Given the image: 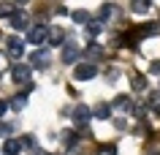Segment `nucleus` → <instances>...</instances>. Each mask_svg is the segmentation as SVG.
Returning <instances> with one entry per match:
<instances>
[{
	"label": "nucleus",
	"instance_id": "nucleus-18",
	"mask_svg": "<svg viewBox=\"0 0 160 155\" xmlns=\"http://www.w3.org/2000/svg\"><path fill=\"white\" fill-rule=\"evenodd\" d=\"M133 90H138V93H141V90H147V76L136 74V76H133Z\"/></svg>",
	"mask_w": 160,
	"mask_h": 155
},
{
	"label": "nucleus",
	"instance_id": "nucleus-10",
	"mask_svg": "<svg viewBox=\"0 0 160 155\" xmlns=\"http://www.w3.org/2000/svg\"><path fill=\"white\" fill-rule=\"evenodd\" d=\"M114 106H117L119 112H133L136 109L133 101H130V95H117V98H114Z\"/></svg>",
	"mask_w": 160,
	"mask_h": 155
},
{
	"label": "nucleus",
	"instance_id": "nucleus-17",
	"mask_svg": "<svg viewBox=\"0 0 160 155\" xmlns=\"http://www.w3.org/2000/svg\"><path fill=\"white\" fill-rule=\"evenodd\" d=\"M87 57H90V60H95V57H101L103 54V49H101V44H90V46H87V52H84Z\"/></svg>",
	"mask_w": 160,
	"mask_h": 155
},
{
	"label": "nucleus",
	"instance_id": "nucleus-25",
	"mask_svg": "<svg viewBox=\"0 0 160 155\" xmlns=\"http://www.w3.org/2000/svg\"><path fill=\"white\" fill-rule=\"evenodd\" d=\"M8 106H11V103H8V101H0V117H3V114L8 112Z\"/></svg>",
	"mask_w": 160,
	"mask_h": 155
},
{
	"label": "nucleus",
	"instance_id": "nucleus-11",
	"mask_svg": "<svg viewBox=\"0 0 160 155\" xmlns=\"http://www.w3.org/2000/svg\"><path fill=\"white\" fill-rule=\"evenodd\" d=\"M22 41L25 38H8V57H22Z\"/></svg>",
	"mask_w": 160,
	"mask_h": 155
},
{
	"label": "nucleus",
	"instance_id": "nucleus-15",
	"mask_svg": "<svg viewBox=\"0 0 160 155\" xmlns=\"http://www.w3.org/2000/svg\"><path fill=\"white\" fill-rule=\"evenodd\" d=\"M71 19H73L76 25H87V22H90V14H87L84 8H76L73 14H71Z\"/></svg>",
	"mask_w": 160,
	"mask_h": 155
},
{
	"label": "nucleus",
	"instance_id": "nucleus-4",
	"mask_svg": "<svg viewBox=\"0 0 160 155\" xmlns=\"http://www.w3.org/2000/svg\"><path fill=\"white\" fill-rule=\"evenodd\" d=\"M11 79H14V82H17V85H27V82H30V68H27V65H11Z\"/></svg>",
	"mask_w": 160,
	"mask_h": 155
},
{
	"label": "nucleus",
	"instance_id": "nucleus-28",
	"mask_svg": "<svg viewBox=\"0 0 160 155\" xmlns=\"http://www.w3.org/2000/svg\"><path fill=\"white\" fill-rule=\"evenodd\" d=\"M49 155H52V152H49Z\"/></svg>",
	"mask_w": 160,
	"mask_h": 155
},
{
	"label": "nucleus",
	"instance_id": "nucleus-21",
	"mask_svg": "<svg viewBox=\"0 0 160 155\" xmlns=\"http://www.w3.org/2000/svg\"><path fill=\"white\" fill-rule=\"evenodd\" d=\"M25 103H27V93H25V95H17V98L11 101V106H14V109L19 112V109H25Z\"/></svg>",
	"mask_w": 160,
	"mask_h": 155
},
{
	"label": "nucleus",
	"instance_id": "nucleus-24",
	"mask_svg": "<svg viewBox=\"0 0 160 155\" xmlns=\"http://www.w3.org/2000/svg\"><path fill=\"white\" fill-rule=\"evenodd\" d=\"M22 144H25V147H33L35 139H33V136H22ZM33 150H35V147H33Z\"/></svg>",
	"mask_w": 160,
	"mask_h": 155
},
{
	"label": "nucleus",
	"instance_id": "nucleus-27",
	"mask_svg": "<svg viewBox=\"0 0 160 155\" xmlns=\"http://www.w3.org/2000/svg\"><path fill=\"white\" fill-rule=\"evenodd\" d=\"M14 3H19V6H25V3H30V0H14Z\"/></svg>",
	"mask_w": 160,
	"mask_h": 155
},
{
	"label": "nucleus",
	"instance_id": "nucleus-12",
	"mask_svg": "<svg viewBox=\"0 0 160 155\" xmlns=\"http://www.w3.org/2000/svg\"><path fill=\"white\" fill-rule=\"evenodd\" d=\"M147 103H149V109L155 114H160V90H152V93L147 95Z\"/></svg>",
	"mask_w": 160,
	"mask_h": 155
},
{
	"label": "nucleus",
	"instance_id": "nucleus-16",
	"mask_svg": "<svg viewBox=\"0 0 160 155\" xmlns=\"http://www.w3.org/2000/svg\"><path fill=\"white\" fill-rule=\"evenodd\" d=\"M62 30H60V27H54V30H49V41L54 44V46H57V44H65V38H62Z\"/></svg>",
	"mask_w": 160,
	"mask_h": 155
},
{
	"label": "nucleus",
	"instance_id": "nucleus-1",
	"mask_svg": "<svg viewBox=\"0 0 160 155\" xmlns=\"http://www.w3.org/2000/svg\"><path fill=\"white\" fill-rule=\"evenodd\" d=\"M25 41H30L33 46H41L43 41H49V27H46V25H33L30 30H27Z\"/></svg>",
	"mask_w": 160,
	"mask_h": 155
},
{
	"label": "nucleus",
	"instance_id": "nucleus-26",
	"mask_svg": "<svg viewBox=\"0 0 160 155\" xmlns=\"http://www.w3.org/2000/svg\"><path fill=\"white\" fill-rule=\"evenodd\" d=\"M0 68H6V54H0Z\"/></svg>",
	"mask_w": 160,
	"mask_h": 155
},
{
	"label": "nucleus",
	"instance_id": "nucleus-2",
	"mask_svg": "<svg viewBox=\"0 0 160 155\" xmlns=\"http://www.w3.org/2000/svg\"><path fill=\"white\" fill-rule=\"evenodd\" d=\"M95 76H98V65H95V63H79L73 68L76 82H87V79H95Z\"/></svg>",
	"mask_w": 160,
	"mask_h": 155
},
{
	"label": "nucleus",
	"instance_id": "nucleus-9",
	"mask_svg": "<svg viewBox=\"0 0 160 155\" xmlns=\"http://www.w3.org/2000/svg\"><path fill=\"white\" fill-rule=\"evenodd\" d=\"M22 139H8L6 144H3V155H19L22 152Z\"/></svg>",
	"mask_w": 160,
	"mask_h": 155
},
{
	"label": "nucleus",
	"instance_id": "nucleus-3",
	"mask_svg": "<svg viewBox=\"0 0 160 155\" xmlns=\"http://www.w3.org/2000/svg\"><path fill=\"white\" fill-rule=\"evenodd\" d=\"M90 117H92V112L87 109L84 103H79V106L73 109V122L79 125V128H87V125H90Z\"/></svg>",
	"mask_w": 160,
	"mask_h": 155
},
{
	"label": "nucleus",
	"instance_id": "nucleus-13",
	"mask_svg": "<svg viewBox=\"0 0 160 155\" xmlns=\"http://www.w3.org/2000/svg\"><path fill=\"white\" fill-rule=\"evenodd\" d=\"M92 114L98 117V120H106V117H111V106L109 103H98V106L92 109Z\"/></svg>",
	"mask_w": 160,
	"mask_h": 155
},
{
	"label": "nucleus",
	"instance_id": "nucleus-19",
	"mask_svg": "<svg viewBox=\"0 0 160 155\" xmlns=\"http://www.w3.org/2000/svg\"><path fill=\"white\" fill-rule=\"evenodd\" d=\"M101 30H103V22H92V19L87 22V33H90V35H98Z\"/></svg>",
	"mask_w": 160,
	"mask_h": 155
},
{
	"label": "nucleus",
	"instance_id": "nucleus-8",
	"mask_svg": "<svg viewBox=\"0 0 160 155\" xmlns=\"http://www.w3.org/2000/svg\"><path fill=\"white\" fill-rule=\"evenodd\" d=\"M122 11H119V6H114V3H106V6H101V22H111L114 17H119Z\"/></svg>",
	"mask_w": 160,
	"mask_h": 155
},
{
	"label": "nucleus",
	"instance_id": "nucleus-20",
	"mask_svg": "<svg viewBox=\"0 0 160 155\" xmlns=\"http://www.w3.org/2000/svg\"><path fill=\"white\" fill-rule=\"evenodd\" d=\"M11 14H14V3L3 0V3H0V17H11Z\"/></svg>",
	"mask_w": 160,
	"mask_h": 155
},
{
	"label": "nucleus",
	"instance_id": "nucleus-7",
	"mask_svg": "<svg viewBox=\"0 0 160 155\" xmlns=\"http://www.w3.org/2000/svg\"><path fill=\"white\" fill-rule=\"evenodd\" d=\"M8 19H11V27H14V30H25V27H30V19H27L25 11H14Z\"/></svg>",
	"mask_w": 160,
	"mask_h": 155
},
{
	"label": "nucleus",
	"instance_id": "nucleus-6",
	"mask_svg": "<svg viewBox=\"0 0 160 155\" xmlns=\"http://www.w3.org/2000/svg\"><path fill=\"white\" fill-rule=\"evenodd\" d=\"M30 60H33L35 68H46L49 60H52V54H49V49H35L33 54H30Z\"/></svg>",
	"mask_w": 160,
	"mask_h": 155
},
{
	"label": "nucleus",
	"instance_id": "nucleus-14",
	"mask_svg": "<svg viewBox=\"0 0 160 155\" xmlns=\"http://www.w3.org/2000/svg\"><path fill=\"white\" fill-rule=\"evenodd\" d=\"M152 0H130V8L136 11V14H144V11H149Z\"/></svg>",
	"mask_w": 160,
	"mask_h": 155
},
{
	"label": "nucleus",
	"instance_id": "nucleus-5",
	"mask_svg": "<svg viewBox=\"0 0 160 155\" xmlns=\"http://www.w3.org/2000/svg\"><path fill=\"white\" fill-rule=\"evenodd\" d=\"M76 57H79V46L76 44H62V54H60V60L65 63V65H71V63H76Z\"/></svg>",
	"mask_w": 160,
	"mask_h": 155
},
{
	"label": "nucleus",
	"instance_id": "nucleus-23",
	"mask_svg": "<svg viewBox=\"0 0 160 155\" xmlns=\"http://www.w3.org/2000/svg\"><path fill=\"white\" fill-rule=\"evenodd\" d=\"M14 133V125H6V122H0V136H11Z\"/></svg>",
	"mask_w": 160,
	"mask_h": 155
},
{
	"label": "nucleus",
	"instance_id": "nucleus-22",
	"mask_svg": "<svg viewBox=\"0 0 160 155\" xmlns=\"http://www.w3.org/2000/svg\"><path fill=\"white\" fill-rule=\"evenodd\" d=\"M98 155H117V150H114V144H103L98 150Z\"/></svg>",
	"mask_w": 160,
	"mask_h": 155
}]
</instances>
